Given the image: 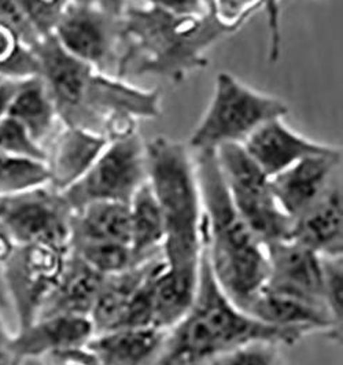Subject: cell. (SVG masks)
I'll use <instances>...</instances> for the list:
<instances>
[{
  "label": "cell",
  "instance_id": "obj_33",
  "mask_svg": "<svg viewBox=\"0 0 343 365\" xmlns=\"http://www.w3.org/2000/svg\"><path fill=\"white\" fill-rule=\"evenodd\" d=\"M43 365H101L87 346L66 347L41 357Z\"/></svg>",
  "mask_w": 343,
  "mask_h": 365
},
{
  "label": "cell",
  "instance_id": "obj_32",
  "mask_svg": "<svg viewBox=\"0 0 343 365\" xmlns=\"http://www.w3.org/2000/svg\"><path fill=\"white\" fill-rule=\"evenodd\" d=\"M0 21L17 31L21 38L31 48L40 40L29 22L24 17L17 0H0Z\"/></svg>",
  "mask_w": 343,
  "mask_h": 365
},
{
  "label": "cell",
  "instance_id": "obj_38",
  "mask_svg": "<svg viewBox=\"0 0 343 365\" xmlns=\"http://www.w3.org/2000/svg\"><path fill=\"white\" fill-rule=\"evenodd\" d=\"M16 247H17L16 242L13 240V237H10V234L6 231V228L0 224V269L9 261V258L11 257Z\"/></svg>",
  "mask_w": 343,
  "mask_h": 365
},
{
  "label": "cell",
  "instance_id": "obj_15",
  "mask_svg": "<svg viewBox=\"0 0 343 365\" xmlns=\"http://www.w3.org/2000/svg\"><path fill=\"white\" fill-rule=\"evenodd\" d=\"M287 239H292L322 257L343 255L342 176L324 195L297 219L291 220Z\"/></svg>",
  "mask_w": 343,
  "mask_h": 365
},
{
  "label": "cell",
  "instance_id": "obj_30",
  "mask_svg": "<svg viewBox=\"0 0 343 365\" xmlns=\"http://www.w3.org/2000/svg\"><path fill=\"white\" fill-rule=\"evenodd\" d=\"M342 256L322 257L323 301L335 329L342 335L343 262Z\"/></svg>",
  "mask_w": 343,
  "mask_h": 365
},
{
  "label": "cell",
  "instance_id": "obj_21",
  "mask_svg": "<svg viewBox=\"0 0 343 365\" xmlns=\"http://www.w3.org/2000/svg\"><path fill=\"white\" fill-rule=\"evenodd\" d=\"M7 115L19 121L41 146L53 135L59 117L40 74L19 80Z\"/></svg>",
  "mask_w": 343,
  "mask_h": 365
},
{
  "label": "cell",
  "instance_id": "obj_7",
  "mask_svg": "<svg viewBox=\"0 0 343 365\" xmlns=\"http://www.w3.org/2000/svg\"><path fill=\"white\" fill-rule=\"evenodd\" d=\"M147 182L145 142L136 132L110 140L87 173L62 192L73 212L93 202L129 205Z\"/></svg>",
  "mask_w": 343,
  "mask_h": 365
},
{
  "label": "cell",
  "instance_id": "obj_19",
  "mask_svg": "<svg viewBox=\"0 0 343 365\" xmlns=\"http://www.w3.org/2000/svg\"><path fill=\"white\" fill-rule=\"evenodd\" d=\"M103 280L105 274L95 271L84 259L69 250L62 274L43 304L37 319L58 314L90 317Z\"/></svg>",
  "mask_w": 343,
  "mask_h": 365
},
{
  "label": "cell",
  "instance_id": "obj_23",
  "mask_svg": "<svg viewBox=\"0 0 343 365\" xmlns=\"http://www.w3.org/2000/svg\"><path fill=\"white\" fill-rule=\"evenodd\" d=\"M80 242L129 245V206L118 202H93L73 212L69 245Z\"/></svg>",
  "mask_w": 343,
  "mask_h": 365
},
{
  "label": "cell",
  "instance_id": "obj_20",
  "mask_svg": "<svg viewBox=\"0 0 343 365\" xmlns=\"http://www.w3.org/2000/svg\"><path fill=\"white\" fill-rule=\"evenodd\" d=\"M168 329L129 327L95 334L86 346L101 365H154Z\"/></svg>",
  "mask_w": 343,
  "mask_h": 365
},
{
  "label": "cell",
  "instance_id": "obj_16",
  "mask_svg": "<svg viewBox=\"0 0 343 365\" xmlns=\"http://www.w3.org/2000/svg\"><path fill=\"white\" fill-rule=\"evenodd\" d=\"M108 143L98 133L63 125L50 150H46L48 184L59 192L68 190L87 173Z\"/></svg>",
  "mask_w": 343,
  "mask_h": 365
},
{
  "label": "cell",
  "instance_id": "obj_28",
  "mask_svg": "<svg viewBox=\"0 0 343 365\" xmlns=\"http://www.w3.org/2000/svg\"><path fill=\"white\" fill-rule=\"evenodd\" d=\"M203 365H280V345L253 341L222 351Z\"/></svg>",
  "mask_w": 343,
  "mask_h": 365
},
{
  "label": "cell",
  "instance_id": "obj_10",
  "mask_svg": "<svg viewBox=\"0 0 343 365\" xmlns=\"http://www.w3.org/2000/svg\"><path fill=\"white\" fill-rule=\"evenodd\" d=\"M62 48L99 72L116 76L121 53V16L74 1L54 29Z\"/></svg>",
  "mask_w": 343,
  "mask_h": 365
},
{
  "label": "cell",
  "instance_id": "obj_37",
  "mask_svg": "<svg viewBox=\"0 0 343 365\" xmlns=\"http://www.w3.org/2000/svg\"><path fill=\"white\" fill-rule=\"evenodd\" d=\"M19 81V80H11V78L0 80V121L9 114V108L17 90Z\"/></svg>",
  "mask_w": 343,
  "mask_h": 365
},
{
  "label": "cell",
  "instance_id": "obj_1",
  "mask_svg": "<svg viewBox=\"0 0 343 365\" xmlns=\"http://www.w3.org/2000/svg\"><path fill=\"white\" fill-rule=\"evenodd\" d=\"M193 158L203 210V255L217 284L237 307L267 282L265 243L239 215L216 150L193 151Z\"/></svg>",
  "mask_w": 343,
  "mask_h": 365
},
{
  "label": "cell",
  "instance_id": "obj_13",
  "mask_svg": "<svg viewBox=\"0 0 343 365\" xmlns=\"http://www.w3.org/2000/svg\"><path fill=\"white\" fill-rule=\"evenodd\" d=\"M237 308L268 326L300 329L307 335L323 332L329 339L338 344L342 342V335L335 329L329 313L320 305L261 287L252 297L240 302Z\"/></svg>",
  "mask_w": 343,
  "mask_h": 365
},
{
  "label": "cell",
  "instance_id": "obj_27",
  "mask_svg": "<svg viewBox=\"0 0 343 365\" xmlns=\"http://www.w3.org/2000/svg\"><path fill=\"white\" fill-rule=\"evenodd\" d=\"M267 0H210L206 14L224 34H235L257 11L265 9Z\"/></svg>",
  "mask_w": 343,
  "mask_h": 365
},
{
  "label": "cell",
  "instance_id": "obj_31",
  "mask_svg": "<svg viewBox=\"0 0 343 365\" xmlns=\"http://www.w3.org/2000/svg\"><path fill=\"white\" fill-rule=\"evenodd\" d=\"M24 17L37 36H50L73 0H17Z\"/></svg>",
  "mask_w": 343,
  "mask_h": 365
},
{
  "label": "cell",
  "instance_id": "obj_39",
  "mask_svg": "<svg viewBox=\"0 0 343 365\" xmlns=\"http://www.w3.org/2000/svg\"><path fill=\"white\" fill-rule=\"evenodd\" d=\"M78 3H87V4H93L98 7H102L103 10H106L111 14L116 16H121L126 6H127L128 0H74Z\"/></svg>",
  "mask_w": 343,
  "mask_h": 365
},
{
  "label": "cell",
  "instance_id": "obj_41",
  "mask_svg": "<svg viewBox=\"0 0 343 365\" xmlns=\"http://www.w3.org/2000/svg\"><path fill=\"white\" fill-rule=\"evenodd\" d=\"M209 1H210V0H202V3H203V6H205V9H206V6L209 4Z\"/></svg>",
  "mask_w": 343,
  "mask_h": 365
},
{
  "label": "cell",
  "instance_id": "obj_18",
  "mask_svg": "<svg viewBox=\"0 0 343 365\" xmlns=\"http://www.w3.org/2000/svg\"><path fill=\"white\" fill-rule=\"evenodd\" d=\"M163 267H166V261L161 255L136 264L123 272L105 276L90 314L95 334L120 329L136 292L151 274Z\"/></svg>",
  "mask_w": 343,
  "mask_h": 365
},
{
  "label": "cell",
  "instance_id": "obj_42",
  "mask_svg": "<svg viewBox=\"0 0 343 365\" xmlns=\"http://www.w3.org/2000/svg\"><path fill=\"white\" fill-rule=\"evenodd\" d=\"M0 80H1V77H0Z\"/></svg>",
  "mask_w": 343,
  "mask_h": 365
},
{
  "label": "cell",
  "instance_id": "obj_4",
  "mask_svg": "<svg viewBox=\"0 0 343 365\" xmlns=\"http://www.w3.org/2000/svg\"><path fill=\"white\" fill-rule=\"evenodd\" d=\"M147 180L163 213L166 271L197 283L203 252V210L193 153L168 136L145 142Z\"/></svg>",
  "mask_w": 343,
  "mask_h": 365
},
{
  "label": "cell",
  "instance_id": "obj_29",
  "mask_svg": "<svg viewBox=\"0 0 343 365\" xmlns=\"http://www.w3.org/2000/svg\"><path fill=\"white\" fill-rule=\"evenodd\" d=\"M0 151L43 163L47 160L46 148L37 143L19 121L9 115L0 121Z\"/></svg>",
  "mask_w": 343,
  "mask_h": 365
},
{
  "label": "cell",
  "instance_id": "obj_26",
  "mask_svg": "<svg viewBox=\"0 0 343 365\" xmlns=\"http://www.w3.org/2000/svg\"><path fill=\"white\" fill-rule=\"evenodd\" d=\"M46 184H48L46 163L0 151V195L16 194Z\"/></svg>",
  "mask_w": 343,
  "mask_h": 365
},
{
  "label": "cell",
  "instance_id": "obj_3",
  "mask_svg": "<svg viewBox=\"0 0 343 365\" xmlns=\"http://www.w3.org/2000/svg\"><path fill=\"white\" fill-rule=\"evenodd\" d=\"M307 334L264 324L224 294L202 252L195 298L180 320L166 332L154 365H203L217 354L253 341L294 346Z\"/></svg>",
  "mask_w": 343,
  "mask_h": 365
},
{
  "label": "cell",
  "instance_id": "obj_2",
  "mask_svg": "<svg viewBox=\"0 0 343 365\" xmlns=\"http://www.w3.org/2000/svg\"><path fill=\"white\" fill-rule=\"evenodd\" d=\"M225 36L205 14L175 16L139 1L121 14V53L116 76H157L180 84L206 69V51Z\"/></svg>",
  "mask_w": 343,
  "mask_h": 365
},
{
  "label": "cell",
  "instance_id": "obj_25",
  "mask_svg": "<svg viewBox=\"0 0 343 365\" xmlns=\"http://www.w3.org/2000/svg\"><path fill=\"white\" fill-rule=\"evenodd\" d=\"M69 250L105 276L123 272L136 265L130 246L127 243L80 242L69 245Z\"/></svg>",
  "mask_w": 343,
  "mask_h": 365
},
{
  "label": "cell",
  "instance_id": "obj_24",
  "mask_svg": "<svg viewBox=\"0 0 343 365\" xmlns=\"http://www.w3.org/2000/svg\"><path fill=\"white\" fill-rule=\"evenodd\" d=\"M40 74L36 55L17 31L0 21V77L22 80Z\"/></svg>",
  "mask_w": 343,
  "mask_h": 365
},
{
  "label": "cell",
  "instance_id": "obj_17",
  "mask_svg": "<svg viewBox=\"0 0 343 365\" xmlns=\"http://www.w3.org/2000/svg\"><path fill=\"white\" fill-rule=\"evenodd\" d=\"M95 331L87 316L58 314L37 319L11 335V347L24 361L41 359L46 354L66 349L86 346Z\"/></svg>",
  "mask_w": 343,
  "mask_h": 365
},
{
  "label": "cell",
  "instance_id": "obj_5",
  "mask_svg": "<svg viewBox=\"0 0 343 365\" xmlns=\"http://www.w3.org/2000/svg\"><path fill=\"white\" fill-rule=\"evenodd\" d=\"M289 106L276 96L255 91L232 74H217L213 96L190 138V150L242 145L264 123L286 117Z\"/></svg>",
  "mask_w": 343,
  "mask_h": 365
},
{
  "label": "cell",
  "instance_id": "obj_12",
  "mask_svg": "<svg viewBox=\"0 0 343 365\" xmlns=\"http://www.w3.org/2000/svg\"><path fill=\"white\" fill-rule=\"evenodd\" d=\"M342 150L310 155L270 178L272 194L290 220L297 219L341 178Z\"/></svg>",
  "mask_w": 343,
  "mask_h": 365
},
{
  "label": "cell",
  "instance_id": "obj_6",
  "mask_svg": "<svg viewBox=\"0 0 343 365\" xmlns=\"http://www.w3.org/2000/svg\"><path fill=\"white\" fill-rule=\"evenodd\" d=\"M216 154L231 200L254 234L265 245L287 239L291 220L275 200L270 178L239 143L217 147Z\"/></svg>",
  "mask_w": 343,
  "mask_h": 365
},
{
  "label": "cell",
  "instance_id": "obj_8",
  "mask_svg": "<svg viewBox=\"0 0 343 365\" xmlns=\"http://www.w3.org/2000/svg\"><path fill=\"white\" fill-rule=\"evenodd\" d=\"M73 210L50 184L0 195V224L16 245L41 243L69 249Z\"/></svg>",
  "mask_w": 343,
  "mask_h": 365
},
{
  "label": "cell",
  "instance_id": "obj_34",
  "mask_svg": "<svg viewBox=\"0 0 343 365\" xmlns=\"http://www.w3.org/2000/svg\"><path fill=\"white\" fill-rule=\"evenodd\" d=\"M267 25L270 32L268 61L276 63L282 53V32H280V0H267L265 3Z\"/></svg>",
  "mask_w": 343,
  "mask_h": 365
},
{
  "label": "cell",
  "instance_id": "obj_22",
  "mask_svg": "<svg viewBox=\"0 0 343 365\" xmlns=\"http://www.w3.org/2000/svg\"><path fill=\"white\" fill-rule=\"evenodd\" d=\"M129 246L136 264L163 253V219L148 180L129 202Z\"/></svg>",
  "mask_w": 343,
  "mask_h": 365
},
{
  "label": "cell",
  "instance_id": "obj_35",
  "mask_svg": "<svg viewBox=\"0 0 343 365\" xmlns=\"http://www.w3.org/2000/svg\"><path fill=\"white\" fill-rule=\"evenodd\" d=\"M142 3L175 16H199L206 13L202 0H142Z\"/></svg>",
  "mask_w": 343,
  "mask_h": 365
},
{
  "label": "cell",
  "instance_id": "obj_36",
  "mask_svg": "<svg viewBox=\"0 0 343 365\" xmlns=\"http://www.w3.org/2000/svg\"><path fill=\"white\" fill-rule=\"evenodd\" d=\"M11 335L3 320V308H0V365H24L11 347Z\"/></svg>",
  "mask_w": 343,
  "mask_h": 365
},
{
  "label": "cell",
  "instance_id": "obj_14",
  "mask_svg": "<svg viewBox=\"0 0 343 365\" xmlns=\"http://www.w3.org/2000/svg\"><path fill=\"white\" fill-rule=\"evenodd\" d=\"M242 146L268 178L302 158L327 154L338 148L300 135L285 123V117L273 118L260 125Z\"/></svg>",
  "mask_w": 343,
  "mask_h": 365
},
{
  "label": "cell",
  "instance_id": "obj_9",
  "mask_svg": "<svg viewBox=\"0 0 343 365\" xmlns=\"http://www.w3.org/2000/svg\"><path fill=\"white\" fill-rule=\"evenodd\" d=\"M69 249L48 245H19L1 268L7 301L11 304L19 329L36 322L40 309L54 290Z\"/></svg>",
  "mask_w": 343,
  "mask_h": 365
},
{
  "label": "cell",
  "instance_id": "obj_40",
  "mask_svg": "<svg viewBox=\"0 0 343 365\" xmlns=\"http://www.w3.org/2000/svg\"><path fill=\"white\" fill-rule=\"evenodd\" d=\"M7 304V297H6V290L3 284V277H1V269H0V308H6Z\"/></svg>",
  "mask_w": 343,
  "mask_h": 365
},
{
  "label": "cell",
  "instance_id": "obj_11",
  "mask_svg": "<svg viewBox=\"0 0 343 365\" xmlns=\"http://www.w3.org/2000/svg\"><path fill=\"white\" fill-rule=\"evenodd\" d=\"M265 249L268 276L264 289L325 308L322 256L292 239L270 242Z\"/></svg>",
  "mask_w": 343,
  "mask_h": 365
}]
</instances>
